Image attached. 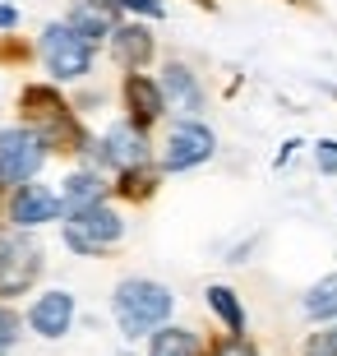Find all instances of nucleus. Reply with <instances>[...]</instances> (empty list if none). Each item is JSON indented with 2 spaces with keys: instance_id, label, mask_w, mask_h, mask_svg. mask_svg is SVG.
Returning a JSON list of instances; mask_svg holds the SVG:
<instances>
[{
  "instance_id": "obj_3",
  "label": "nucleus",
  "mask_w": 337,
  "mask_h": 356,
  "mask_svg": "<svg viewBox=\"0 0 337 356\" xmlns=\"http://www.w3.org/2000/svg\"><path fill=\"white\" fill-rule=\"evenodd\" d=\"M92 47L79 28H69L65 19L60 24H47L42 28V38H38V56H42V65H47V74H51L56 83H74L83 79L92 70Z\"/></svg>"
},
{
  "instance_id": "obj_21",
  "label": "nucleus",
  "mask_w": 337,
  "mask_h": 356,
  "mask_svg": "<svg viewBox=\"0 0 337 356\" xmlns=\"http://www.w3.org/2000/svg\"><path fill=\"white\" fill-rule=\"evenodd\" d=\"M314 167L324 176H337V139H319L314 144Z\"/></svg>"
},
{
  "instance_id": "obj_15",
  "label": "nucleus",
  "mask_w": 337,
  "mask_h": 356,
  "mask_svg": "<svg viewBox=\"0 0 337 356\" xmlns=\"http://www.w3.org/2000/svg\"><path fill=\"white\" fill-rule=\"evenodd\" d=\"M148 356H204L195 329H181V324H162L157 333H148Z\"/></svg>"
},
{
  "instance_id": "obj_23",
  "label": "nucleus",
  "mask_w": 337,
  "mask_h": 356,
  "mask_svg": "<svg viewBox=\"0 0 337 356\" xmlns=\"http://www.w3.org/2000/svg\"><path fill=\"white\" fill-rule=\"evenodd\" d=\"M19 24V10L14 5H0V28H14Z\"/></svg>"
},
{
  "instance_id": "obj_16",
  "label": "nucleus",
  "mask_w": 337,
  "mask_h": 356,
  "mask_svg": "<svg viewBox=\"0 0 337 356\" xmlns=\"http://www.w3.org/2000/svg\"><path fill=\"white\" fill-rule=\"evenodd\" d=\"M204 301H208V310L222 319V329L231 333V338H245V305H240V296H236L231 287H222V282H208Z\"/></svg>"
},
{
  "instance_id": "obj_19",
  "label": "nucleus",
  "mask_w": 337,
  "mask_h": 356,
  "mask_svg": "<svg viewBox=\"0 0 337 356\" xmlns=\"http://www.w3.org/2000/svg\"><path fill=\"white\" fill-rule=\"evenodd\" d=\"M24 324H28V319H19V315L10 310V305H0V352H10V347L19 343Z\"/></svg>"
},
{
  "instance_id": "obj_6",
  "label": "nucleus",
  "mask_w": 337,
  "mask_h": 356,
  "mask_svg": "<svg viewBox=\"0 0 337 356\" xmlns=\"http://www.w3.org/2000/svg\"><path fill=\"white\" fill-rule=\"evenodd\" d=\"M47 139L33 125H10L0 130V185H28L38 181V172L47 167Z\"/></svg>"
},
{
  "instance_id": "obj_5",
  "label": "nucleus",
  "mask_w": 337,
  "mask_h": 356,
  "mask_svg": "<svg viewBox=\"0 0 337 356\" xmlns=\"http://www.w3.org/2000/svg\"><path fill=\"white\" fill-rule=\"evenodd\" d=\"M213 153H217V134L208 130L199 116H181V120H171L157 162H162V172H195Z\"/></svg>"
},
{
  "instance_id": "obj_13",
  "label": "nucleus",
  "mask_w": 337,
  "mask_h": 356,
  "mask_svg": "<svg viewBox=\"0 0 337 356\" xmlns=\"http://www.w3.org/2000/svg\"><path fill=\"white\" fill-rule=\"evenodd\" d=\"M120 14H125V10H120V0H74L69 14H65V24L79 28V33L97 47V42H106L111 33H116Z\"/></svg>"
},
{
  "instance_id": "obj_4",
  "label": "nucleus",
  "mask_w": 337,
  "mask_h": 356,
  "mask_svg": "<svg viewBox=\"0 0 337 356\" xmlns=\"http://www.w3.org/2000/svg\"><path fill=\"white\" fill-rule=\"evenodd\" d=\"M88 158L92 167H106V172H143L148 162H153V144H148V130L134 125V120H116V125H106L102 139L88 144Z\"/></svg>"
},
{
  "instance_id": "obj_17",
  "label": "nucleus",
  "mask_w": 337,
  "mask_h": 356,
  "mask_svg": "<svg viewBox=\"0 0 337 356\" xmlns=\"http://www.w3.org/2000/svg\"><path fill=\"white\" fill-rule=\"evenodd\" d=\"M300 310H305V319H314V324H333L337 319V273L319 277V282L305 291Z\"/></svg>"
},
{
  "instance_id": "obj_1",
  "label": "nucleus",
  "mask_w": 337,
  "mask_h": 356,
  "mask_svg": "<svg viewBox=\"0 0 337 356\" xmlns=\"http://www.w3.org/2000/svg\"><path fill=\"white\" fill-rule=\"evenodd\" d=\"M171 310H176V296L157 277H120L116 291H111V315H116L120 333L130 343L157 333L162 324H171Z\"/></svg>"
},
{
  "instance_id": "obj_12",
  "label": "nucleus",
  "mask_w": 337,
  "mask_h": 356,
  "mask_svg": "<svg viewBox=\"0 0 337 356\" xmlns=\"http://www.w3.org/2000/svg\"><path fill=\"white\" fill-rule=\"evenodd\" d=\"M157 83H162L167 111H185V116L204 111V83H199V74H195L190 65H181V60H167V65H162V74H157Z\"/></svg>"
},
{
  "instance_id": "obj_11",
  "label": "nucleus",
  "mask_w": 337,
  "mask_h": 356,
  "mask_svg": "<svg viewBox=\"0 0 337 356\" xmlns=\"http://www.w3.org/2000/svg\"><path fill=\"white\" fill-rule=\"evenodd\" d=\"M120 97H125V111H130L125 120H134V125H143V130L167 116V97H162V83H157L153 74H125Z\"/></svg>"
},
{
  "instance_id": "obj_8",
  "label": "nucleus",
  "mask_w": 337,
  "mask_h": 356,
  "mask_svg": "<svg viewBox=\"0 0 337 356\" xmlns=\"http://www.w3.org/2000/svg\"><path fill=\"white\" fill-rule=\"evenodd\" d=\"M56 218H65V204H60V190H51V185H14L10 195V222L19 227V232H38V227L56 222Z\"/></svg>"
},
{
  "instance_id": "obj_7",
  "label": "nucleus",
  "mask_w": 337,
  "mask_h": 356,
  "mask_svg": "<svg viewBox=\"0 0 337 356\" xmlns=\"http://www.w3.org/2000/svg\"><path fill=\"white\" fill-rule=\"evenodd\" d=\"M42 245L28 241L19 227L0 232V296H24L33 282L42 277Z\"/></svg>"
},
{
  "instance_id": "obj_22",
  "label": "nucleus",
  "mask_w": 337,
  "mask_h": 356,
  "mask_svg": "<svg viewBox=\"0 0 337 356\" xmlns=\"http://www.w3.org/2000/svg\"><path fill=\"white\" fill-rule=\"evenodd\" d=\"M208 356H259V347L249 343V338H222Z\"/></svg>"
},
{
  "instance_id": "obj_20",
  "label": "nucleus",
  "mask_w": 337,
  "mask_h": 356,
  "mask_svg": "<svg viewBox=\"0 0 337 356\" xmlns=\"http://www.w3.org/2000/svg\"><path fill=\"white\" fill-rule=\"evenodd\" d=\"M120 10L134 14V19H162L167 14V0H120Z\"/></svg>"
},
{
  "instance_id": "obj_18",
  "label": "nucleus",
  "mask_w": 337,
  "mask_h": 356,
  "mask_svg": "<svg viewBox=\"0 0 337 356\" xmlns=\"http://www.w3.org/2000/svg\"><path fill=\"white\" fill-rule=\"evenodd\" d=\"M300 356H337V319H333V324H324L319 333H310Z\"/></svg>"
},
{
  "instance_id": "obj_2",
  "label": "nucleus",
  "mask_w": 337,
  "mask_h": 356,
  "mask_svg": "<svg viewBox=\"0 0 337 356\" xmlns=\"http://www.w3.org/2000/svg\"><path fill=\"white\" fill-rule=\"evenodd\" d=\"M60 236H65V245L74 254L97 259V254L116 250L120 241H125V218H120V209H111L102 199V204H88V209H79V213H65Z\"/></svg>"
},
{
  "instance_id": "obj_10",
  "label": "nucleus",
  "mask_w": 337,
  "mask_h": 356,
  "mask_svg": "<svg viewBox=\"0 0 337 356\" xmlns=\"http://www.w3.org/2000/svg\"><path fill=\"white\" fill-rule=\"evenodd\" d=\"M106 47H111V60H116L125 74H143L148 60L157 56V38L143 19H120L116 33L106 38Z\"/></svg>"
},
{
  "instance_id": "obj_14",
  "label": "nucleus",
  "mask_w": 337,
  "mask_h": 356,
  "mask_svg": "<svg viewBox=\"0 0 337 356\" xmlns=\"http://www.w3.org/2000/svg\"><path fill=\"white\" fill-rule=\"evenodd\" d=\"M106 199V176L97 172V167H79V172H69L65 181H60V204H65V213H79L88 209V204H102Z\"/></svg>"
},
{
  "instance_id": "obj_9",
  "label": "nucleus",
  "mask_w": 337,
  "mask_h": 356,
  "mask_svg": "<svg viewBox=\"0 0 337 356\" xmlns=\"http://www.w3.org/2000/svg\"><path fill=\"white\" fill-rule=\"evenodd\" d=\"M74 315H79L74 291L51 287V291H38V296H33V305H28L24 319H28V329L38 333V338L56 343V338H65V333L74 329Z\"/></svg>"
}]
</instances>
